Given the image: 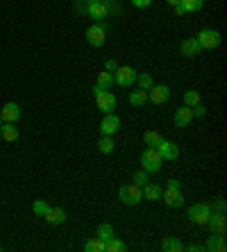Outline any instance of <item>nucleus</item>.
Here are the masks:
<instances>
[{
	"mask_svg": "<svg viewBox=\"0 0 227 252\" xmlns=\"http://www.w3.org/2000/svg\"><path fill=\"white\" fill-rule=\"evenodd\" d=\"M107 41V28L102 23H94V25H89L87 28V43L89 46H94V48H100V46H105Z\"/></svg>",
	"mask_w": 227,
	"mask_h": 252,
	"instance_id": "6",
	"label": "nucleus"
},
{
	"mask_svg": "<svg viewBox=\"0 0 227 252\" xmlns=\"http://www.w3.org/2000/svg\"><path fill=\"white\" fill-rule=\"evenodd\" d=\"M43 218H46L50 225H62L66 223V209H62V207H48V211L43 214Z\"/></svg>",
	"mask_w": 227,
	"mask_h": 252,
	"instance_id": "17",
	"label": "nucleus"
},
{
	"mask_svg": "<svg viewBox=\"0 0 227 252\" xmlns=\"http://www.w3.org/2000/svg\"><path fill=\"white\" fill-rule=\"evenodd\" d=\"M162 200L170 209H180L184 205V195H182V189H166L162 193Z\"/></svg>",
	"mask_w": 227,
	"mask_h": 252,
	"instance_id": "12",
	"label": "nucleus"
},
{
	"mask_svg": "<svg viewBox=\"0 0 227 252\" xmlns=\"http://www.w3.org/2000/svg\"><path fill=\"white\" fill-rule=\"evenodd\" d=\"M0 134H2V139L9 141V143H14V141L18 139V129L14 123H2V127H0Z\"/></svg>",
	"mask_w": 227,
	"mask_h": 252,
	"instance_id": "23",
	"label": "nucleus"
},
{
	"mask_svg": "<svg viewBox=\"0 0 227 252\" xmlns=\"http://www.w3.org/2000/svg\"><path fill=\"white\" fill-rule=\"evenodd\" d=\"M184 250H189V252H204V246H198V243H191V246H187Z\"/></svg>",
	"mask_w": 227,
	"mask_h": 252,
	"instance_id": "38",
	"label": "nucleus"
},
{
	"mask_svg": "<svg viewBox=\"0 0 227 252\" xmlns=\"http://www.w3.org/2000/svg\"><path fill=\"white\" fill-rule=\"evenodd\" d=\"M116 68H118V62H116V59H107V62H105V70H107V73H114Z\"/></svg>",
	"mask_w": 227,
	"mask_h": 252,
	"instance_id": "37",
	"label": "nucleus"
},
{
	"mask_svg": "<svg viewBox=\"0 0 227 252\" xmlns=\"http://www.w3.org/2000/svg\"><path fill=\"white\" fill-rule=\"evenodd\" d=\"M162 139H163V136L159 134V132H152V129H148L146 134H143V143H146V146H155V148H157V143Z\"/></svg>",
	"mask_w": 227,
	"mask_h": 252,
	"instance_id": "31",
	"label": "nucleus"
},
{
	"mask_svg": "<svg viewBox=\"0 0 227 252\" xmlns=\"http://www.w3.org/2000/svg\"><path fill=\"white\" fill-rule=\"evenodd\" d=\"M180 53L184 55V57L193 59V57H198V55L202 53V48H200V43L195 41V36H191V39H184V41L180 43Z\"/></svg>",
	"mask_w": 227,
	"mask_h": 252,
	"instance_id": "16",
	"label": "nucleus"
},
{
	"mask_svg": "<svg viewBox=\"0 0 227 252\" xmlns=\"http://www.w3.org/2000/svg\"><path fill=\"white\" fill-rule=\"evenodd\" d=\"M0 250H2V246H0Z\"/></svg>",
	"mask_w": 227,
	"mask_h": 252,
	"instance_id": "43",
	"label": "nucleus"
},
{
	"mask_svg": "<svg viewBox=\"0 0 227 252\" xmlns=\"http://www.w3.org/2000/svg\"><path fill=\"white\" fill-rule=\"evenodd\" d=\"M168 98H170L168 84H152L148 89V100H150L152 105H163V102H168Z\"/></svg>",
	"mask_w": 227,
	"mask_h": 252,
	"instance_id": "8",
	"label": "nucleus"
},
{
	"mask_svg": "<svg viewBox=\"0 0 227 252\" xmlns=\"http://www.w3.org/2000/svg\"><path fill=\"white\" fill-rule=\"evenodd\" d=\"M48 207H50V205H48L46 200H34V205H32V211H34L36 216H43V214L48 211Z\"/></svg>",
	"mask_w": 227,
	"mask_h": 252,
	"instance_id": "33",
	"label": "nucleus"
},
{
	"mask_svg": "<svg viewBox=\"0 0 227 252\" xmlns=\"http://www.w3.org/2000/svg\"><path fill=\"white\" fill-rule=\"evenodd\" d=\"M84 250L87 252H105V241L94 236V239H89L87 243H84Z\"/></svg>",
	"mask_w": 227,
	"mask_h": 252,
	"instance_id": "27",
	"label": "nucleus"
},
{
	"mask_svg": "<svg viewBox=\"0 0 227 252\" xmlns=\"http://www.w3.org/2000/svg\"><path fill=\"white\" fill-rule=\"evenodd\" d=\"M150 5H152V0H132V7H136V9H146Z\"/></svg>",
	"mask_w": 227,
	"mask_h": 252,
	"instance_id": "36",
	"label": "nucleus"
},
{
	"mask_svg": "<svg viewBox=\"0 0 227 252\" xmlns=\"http://www.w3.org/2000/svg\"><path fill=\"white\" fill-rule=\"evenodd\" d=\"M162 164H163V159L157 148L146 146V150L141 153V168L148 170V173H157V170H162Z\"/></svg>",
	"mask_w": 227,
	"mask_h": 252,
	"instance_id": "1",
	"label": "nucleus"
},
{
	"mask_svg": "<svg viewBox=\"0 0 227 252\" xmlns=\"http://www.w3.org/2000/svg\"><path fill=\"white\" fill-rule=\"evenodd\" d=\"M2 123H5V121H2V116H0V127H2Z\"/></svg>",
	"mask_w": 227,
	"mask_h": 252,
	"instance_id": "42",
	"label": "nucleus"
},
{
	"mask_svg": "<svg viewBox=\"0 0 227 252\" xmlns=\"http://www.w3.org/2000/svg\"><path fill=\"white\" fill-rule=\"evenodd\" d=\"M0 116H2L5 123H16L18 118H21V107H18L16 102H7V105L0 109Z\"/></svg>",
	"mask_w": 227,
	"mask_h": 252,
	"instance_id": "18",
	"label": "nucleus"
},
{
	"mask_svg": "<svg viewBox=\"0 0 227 252\" xmlns=\"http://www.w3.org/2000/svg\"><path fill=\"white\" fill-rule=\"evenodd\" d=\"M141 193H143V200H150V202H155V200H162V193L163 189L159 187L157 182H148L141 187Z\"/></svg>",
	"mask_w": 227,
	"mask_h": 252,
	"instance_id": "19",
	"label": "nucleus"
},
{
	"mask_svg": "<svg viewBox=\"0 0 227 252\" xmlns=\"http://www.w3.org/2000/svg\"><path fill=\"white\" fill-rule=\"evenodd\" d=\"M114 148H116V143H114V139L111 136H100V141H98V150L102 155H111L114 153Z\"/></svg>",
	"mask_w": 227,
	"mask_h": 252,
	"instance_id": "26",
	"label": "nucleus"
},
{
	"mask_svg": "<svg viewBox=\"0 0 227 252\" xmlns=\"http://www.w3.org/2000/svg\"><path fill=\"white\" fill-rule=\"evenodd\" d=\"M195 41L200 43V48H202V50H214V48L221 46L223 36H221V32H216V30L204 28V30H200L198 34H195Z\"/></svg>",
	"mask_w": 227,
	"mask_h": 252,
	"instance_id": "4",
	"label": "nucleus"
},
{
	"mask_svg": "<svg viewBox=\"0 0 227 252\" xmlns=\"http://www.w3.org/2000/svg\"><path fill=\"white\" fill-rule=\"evenodd\" d=\"M191 121H193L191 107L182 105L180 109H175V114H173V123H175V127H187V125L191 123Z\"/></svg>",
	"mask_w": 227,
	"mask_h": 252,
	"instance_id": "14",
	"label": "nucleus"
},
{
	"mask_svg": "<svg viewBox=\"0 0 227 252\" xmlns=\"http://www.w3.org/2000/svg\"><path fill=\"white\" fill-rule=\"evenodd\" d=\"M157 150L162 155L163 161H175V159L180 157V146L175 143V141H168V139H162L157 143Z\"/></svg>",
	"mask_w": 227,
	"mask_h": 252,
	"instance_id": "9",
	"label": "nucleus"
},
{
	"mask_svg": "<svg viewBox=\"0 0 227 252\" xmlns=\"http://www.w3.org/2000/svg\"><path fill=\"white\" fill-rule=\"evenodd\" d=\"M211 211H221V214H225V200H223V198H216Z\"/></svg>",
	"mask_w": 227,
	"mask_h": 252,
	"instance_id": "35",
	"label": "nucleus"
},
{
	"mask_svg": "<svg viewBox=\"0 0 227 252\" xmlns=\"http://www.w3.org/2000/svg\"><path fill=\"white\" fill-rule=\"evenodd\" d=\"M227 250V243H225V236H216L211 234L204 243V252H225Z\"/></svg>",
	"mask_w": 227,
	"mask_h": 252,
	"instance_id": "20",
	"label": "nucleus"
},
{
	"mask_svg": "<svg viewBox=\"0 0 227 252\" xmlns=\"http://www.w3.org/2000/svg\"><path fill=\"white\" fill-rule=\"evenodd\" d=\"M150 182V173H148V170H136V173H134V184H139V187H143V184H148Z\"/></svg>",
	"mask_w": 227,
	"mask_h": 252,
	"instance_id": "32",
	"label": "nucleus"
},
{
	"mask_svg": "<svg viewBox=\"0 0 227 252\" xmlns=\"http://www.w3.org/2000/svg\"><path fill=\"white\" fill-rule=\"evenodd\" d=\"M162 250L163 252H180V250H184V246H182V241L177 239V236H163Z\"/></svg>",
	"mask_w": 227,
	"mask_h": 252,
	"instance_id": "21",
	"label": "nucleus"
},
{
	"mask_svg": "<svg viewBox=\"0 0 227 252\" xmlns=\"http://www.w3.org/2000/svg\"><path fill=\"white\" fill-rule=\"evenodd\" d=\"M87 14H89V18H94L96 23H100L102 18L109 16V7H107V2H89Z\"/></svg>",
	"mask_w": 227,
	"mask_h": 252,
	"instance_id": "13",
	"label": "nucleus"
},
{
	"mask_svg": "<svg viewBox=\"0 0 227 252\" xmlns=\"http://www.w3.org/2000/svg\"><path fill=\"white\" fill-rule=\"evenodd\" d=\"M125 248H128V246H125V241H121L116 234H114V236H111V239L105 243V252H123Z\"/></svg>",
	"mask_w": 227,
	"mask_h": 252,
	"instance_id": "25",
	"label": "nucleus"
},
{
	"mask_svg": "<svg viewBox=\"0 0 227 252\" xmlns=\"http://www.w3.org/2000/svg\"><path fill=\"white\" fill-rule=\"evenodd\" d=\"M96 105H98V109L102 114H111L116 109V95L111 94L109 89H105V91H100V94L96 95Z\"/></svg>",
	"mask_w": 227,
	"mask_h": 252,
	"instance_id": "10",
	"label": "nucleus"
},
{
	"mask_svg": "<svg viewBox=\"0 0 227 252\" xmlns=\"http://www.w3.org/2000/svg\"><path fill=\"white\" fill-rule=\"evenodd\" d=\"M121 129V118L116 114H102V121H100V136H114Z\"/></svg>",
	"mask_w": 227,
	"mask_h": 252,
	"instance_id": "7",
	"label": "nucleus"
},
{
	"mask_svg": "<svg viewBox=\"0 0 227 252\" xmlns=\"http://www.w3.org/2000/svg\"><path fill=\"white\" fill-rule=\"evenodd\" d=\"M136 75H139V70L132 68V66H118L114 70V84H118V87H132V84H136Z\"/></svg>",
	"mask_w": 227,
	"mask_h": 252,
	"instance_id": "5",
	"label": "nucleus"
},
{
	"mask_svg": "<svg viewBox=\"0 0 227 252\" xmlns=\"http://www.w3.org/2000/svg\"><path fill=\"white\" fill-rule=\"evenodd\" d=\"M191 112H193V116H198V118H202V116H207V107L200 102V105H195V107H191Z\"/></svg>",
	"mask_w": 227,
	"mask_h": 252,
	"instance_id": "34",
	"label": "nucleus"
},
{
	"mask_svg": "<svg viewBox=\"0 0 227 252\" xmlns=\"http://www.w3.org/2000/svg\"><path fill=\"white\" fill-rule=\"evenodd\" d=\"M89 2H105V0H89Z\"/></svg>",
	"mask_w": 227,
	"mask_h": 252,
	"instance_id": "41",
	"label": "nucleus"
},
{
	"mask_svg": "<svg viewBox=\"0 0 227 252\" xmlns=\"http://www.w3.org/2000/svg\"><path fill=\"white\" fill-rule=\"evenodd\" d=\"M166 2H168L170 7H177V5H180V0H166Z\"/></svg>",
	"mask_w": 227,
	"mask_h": 252,
	"instance_id": "40",
	"label": "nucleus"
},
{
	"mask_svg": "<svg viewBox=\"0 0 227 252\" xmlns=\"http://www.w3.org/2000/svg\"><path fill=\"white\" fill-rule=\"evenodd\" d=\"M166 189H182V182H180V180H168Z\"/></svg>",
	"mask_w": 227,
	"mask_h": 252,
	"instance_id": "39",
	"label": "nucleus"
},
{
	"mask_svg": "<svg viewBox=\"0 0 227 252\" xmlns=\"http://www.w3.org/2000/svg\"><path fill=\"white\" fill-rule=\"evenodd\" d=\"M98 84L102 89H111V87H114V73H107V70L98 73Z\"/></svg>",
	"mask_w": 227,
	"mask_h": 252,
	"instance_id": "30",
	"label": "nucleus"
},
{
	"mask_svg": "<svg viewBox=\"0 0 227 252\" xmlns=\"http://www.w3.org/2000/svg\"><path fill=\"white\" fill-rule=\"evenodd\" d=\"M118 200H121L123 205L128 207H136L143 200V193H141V187L139 184H123L121 189H118Z\"/></svg>",
	"mask_w": 227,
	"mask_h": 252,
	"instance_id": "2",
	"label": "nucleus"
},
{
	"mask_svg": "<svg viewBox=\"0 0 227 252\" xmlns=\"http://www.w3.org/2000/svg\"><path fill=\"white\" fill-rule=\"evenodd\" d=\"M202 7H204V0H180V5L175 7V14L184 16V14H191V12H200Z\"/></svg>",
	"mask_w": 227,
	"mask_h": 252,
	"instance_id": "15",
	"label": "nucleus"
},
{
	"mask_svg": "<svg viewBox=\"0 0 227 252\" xmlns=\"http://www.w3.org/2000/svg\"><path fill=\"white\" fill-rule=\"evenodd\" d=\"M211 216V205L209 202H198V205H191L187 211V218L193 225H207Z\"/></svg>",
	"mask_w": 227,
	"mask_h": 252,
	"instance_id": "3",
	"label": "nucleus"
},
{
	"mask_svg": "<svg viewBox=\"0 0 227 252\" xmlns=\"http://www.w3.org/2000/svg\"><path fill=\"white\" fill-rule=\"evenodd\" d=\"M184 105L187 107H195L202 102V95H200V91H195V89H189V91H184Z\"/></svg>",
	"mask_w": 227,
	"mask_h": 252,
	"instance_id": "24",
	"label": "nucleus"
},
{
	"mask_svg": "<svg viewBox=\"0 0 227 252\" xmlns=\"http://www.w3.org/2000/svg\"><path fill=\"white\" fill-rule=\"evenodd\" d=\"M207 227L211 229V234H216V236H225V232H227L225 214H221V211H211L209 220H207Z\"/></svg>",
	"mask_w": 227,
	"mask_h": 252,
	"instance_id": "11",
	"label": "nucleus"
},
{
	"mask_svg": "<svg viewBox=\"0 0 227 252\" xmlns=\"http://www.w3.org/2000/svg\"><path fill=\"white\" fill-rule=\"evenodd\" d=\"M136 84H139V89H143V91H148V89L155 84V80H152L150 73H139L136 75Z\"/></svg>",
	"mask_w": 227,
	"mask_h": 252,
	"instance_id": "29",
	"label": "nucleus"
},
{
	"mask_svg": "<svg viewBox=\"0 0 227 252\" xmlns=\"http://www.w3.org/2000/svg\"><path fill=\"white\" fill-rule=\"evenodd\" d=\"M114 2H116V0H114Z\"/></svg>",
	"mask_w": 227,
	"mask_h": 252,
	"instance_id": "44",
	"label": "nucleus"
},
{
	"mask_svg": "<svg viewBox=\"0 0 227 252\" xmlns=\"http://www.w3.org/2000/svg\"><path fill=\"white\" fill-rule=\"evenodd\" d=\"M96 236H98V239H102L107 243V241L114 236V227H111V223H100L98 225V234H96Z\"/></svg>",
	"mask_w": 227,
	"mask_h": 252,
	"instance_id": "28",
	"label": "nucleus"
},
{
	"mask_svg": "<svg viewBox=\"0 0 227 252\" xmlns=\"http://www.w3.org/2000/svg\"><path fill=\"white\" fill-rule=\"evenodd\" d=\"M130 105L132 107H143L148 102V91H143V89H136V91H130L128 95Z\"/></svg>",
	"mask_w": 227,
	"mask_h": 252,
	"instance_id": "22",
	"label": "nucleus"
}]
</instances>
